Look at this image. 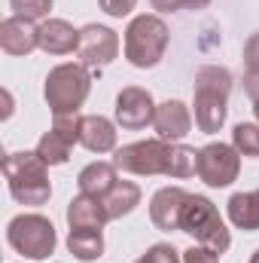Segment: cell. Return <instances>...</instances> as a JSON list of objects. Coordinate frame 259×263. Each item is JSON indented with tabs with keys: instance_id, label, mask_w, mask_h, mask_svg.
<instances>
[{
	"instance_id": "13",
	"label": "cell",
	"mask_w": 259,
	"mask_h": 263,
	"mask_svg": "<svg viewBox=\"0 0 259 263\" xmlns=\"http://www.w3.org/2000/svg\"><path fill=\"white\" fill-rule=\"evenodd\" d=\"M153 126H156L162 141H180L183 135H189L192 117H189V110H186L183 101H165V104L156 107Z\"/></svg>"
},
{
	"instance_id": "17",
	"label": "cell",
	"mask_w": 259,
	"mask_h": 263,
	"mask_svg": "<svg viewBox=\"0 0 259 263\" xmlns=\"http://www.w3.org/2000/svg\"><path fill=\"white\" fill-rule=\"evenodd\" d=\"M79 144L92 153H110L116 147V129L110 120L104 117H82V132H79Z\"/></svg>"
},
{
	"instance_id": "31",
	"label": "cell",
	"mask_w": 259,
	"mask_h": 263,
	"mask_svg": "<svg viewBox=\"0 0 259 263\" xmlns=\"http://www.w3.org/2000/svg\"><path fill=\"white\" fill-rule=\"evenodd\" d=\"M244 92L253 98V104L259 101V70H247L244 73Z\"/></svg>"
},
{
	"instance_id": "24",
	"label": "cell",
	"mask_w": 259,
	"mask_h": 263,
	"mask_svg": "<svg viewBox=\"0 0 259 263\" xmlns=\"http://www.w3.org/2000/svg\"><path fill=\"white\" fill-rule=\"evenodd\" d=\"M52 132H58L61 138H67V141L73 144V141H79L82 117H79V114H52Z\"/></svg>"
},
{
	"instance_id": "2",
	"label": "cell",
	"mask_w": 259,
	"mask_h": 263,
	"mask_svg": "<svg viewBox=\"0 0 259 263\" xmlns=\"http://www.w3.org/2000/svg\"><path fill=\"white\" fill-rule=\"evenodd\" d=\"M3 175L9 181V193L21 205H43L52 187L46 175V162L40 153H9L3 159Z\"/></svg>"
},
{
	"instance_id": "16",
	"label": "cell",
	"mask_w": 259,
	"mask_h": 263,
	"mask_svg": "<svg viewBox=\"0 0 259 263\" xmlns=\"http://www.w3.org/2000/svg\"><path fill=\"white\" fill-rule=\"evenodd\" d=\"M76 184H79V193L104 199L116 184H119V181H116V165H110V162H92V165H85V168L79 172Z\"/></svg>"
},
{
	"instance_id": "14",
	"label": "cell",
	"mask_w": 259,
	"mask_h": 263,
	"mask_svg": "<svg viewBox=\"0 0 259 263\" xmlns=\"http://www.w3.org/2000/svg\"><path fill=\"white\" fill-rule=\"evenodd\" d=\"M107 220H110V214H107L104 202L98 196L79 193L67 205V223H70V230H101Z\"/></svg>"
},
{
	"instance_id": "8",
	"label": "cell",
	"mask_w": 259,
	"mask_h": 263,
	"mask_svg": "<svg viewBox=\"0 0 259 263\" xmlns=\"http://www.w3.org/2000/svg\"><path fill=\"white\" fill-rule=\"evenodd\" d=\"M241 156L229 144H207L198 150V178L207 187H229L238 178Z\"/></svg>"
},
{
	"instance_id": "23",
	"label": "cell",
	"mask_w": 259,
	"mask_h": 263,
	"mask_svg": "<svg viewBox=\"0 0 259 263\" xmlns=\"http://www.w3.org/2000/svg\"><path fill=\"white\" fill-rule=\"evenodd\" d=\"M232 141H235V150H238V153H244V156H259V126H253V123L235 126Z\"/></svg>"
},
{
	"instance_id": "15",
	"label": "cell",
	"mask_w": 259,
	"mask_h": 263,
	"mask_svg": "<svg viewBox=\"0 0 259 263\" xmlns=\"http://www.w3.org/2000/svg\"><path fill=\"white\" fill-rule=\"evenodd\" d=\"M79 46V31L67 25L64 18H49L40 25V49L49 55H67Z\"/></svg>"
},
{
	"instance_id": "10",
	"label": "cell",
	"mask_w": 259,
	"mask_h": 263,
	"mask_svg": "<svg viewBox=\"0 0 259 263\" xmlns=\"http://www.w3.org/2000/svg\"><path fill=\"white\" fill-rule=\"evenodd\" d=\"M156 120V104L153 95L140 86H128L116 98V123L122 129H143Z\"/></svg>"
},
{
	"instance_id": "3",
	"label": "cell",
	"mask_w": 259,
	"mask_h": 263,
	"mask_svg": "<svg viewBox=\"0 0 259 263\" xmlns=\"http://www.w3.org/2000/svg\"><path fill=\"white\" fill-rule=\"evenodd\" d=\"M180 230L195 236V242L213 248L217 254L229 251V245H232V236H229L217 205L204 196H192L189 193L186 205H183V214H180Z\"/></svg>"
},
{
	"instance_id": "19",
	"label": "cell",
	"mask_w": 259,
	"mask_h": 263,
	"mask_svg": "<svg viewBox=\"0 0 259 263\" xmlns=\"http://www.w3.org/2000/svg\"><path fill=\"white\" fill-rule=\"evenodd\" d=\"M104 202V208H107V214H110V220H116V217H122V214H128L134 211V205L140 202V187L137 184H131V181H119L107 196L101 199Z\"/></svg>"
},
{
	"instance_id": "33",
	"label": "cell",
	"mask_w": 259,
	"mask_h": 263,
	"mask_svg": "<svg viewBox=\"0 0 259 263\" xmlns=\"http://www.w3.org/2000/svg\"><path fill=\"white\" fill-rule=\"evenodd\" d=\"M250 263H259V251H256V254H253V257H250Z\"/></svg>"
},
{
	"instance_id": "20",
	"label": "cell",
	"mask_w": 259,
	"mask_h": 263,
	"mask_svg": "<svg viewBox=\"0 0 259 263\" xmlns=\"http://www.w3.org/2000/svg\"><path fill=\"white\" fill-rule=\"evenodd\" d=\"M67 248L79 260H95L104 254V236H101V230H70Z\"/></svg>"
},
{
	"instance_id": "29",
	"label": "cell",
	"mask_w": 259,
	"mask_h": 263,
	"mask_svg": "<svg viewBox=\"0 0 259 263\" xmlns=\"http://www.w3.org/2000/svg\"><path fill=\"white\" fill-rule=\"evenodd\" d=\"M98 3H101V9H104L107 15L122 18V15H128L131 9H134V3H137V0H98Z\"/></svg>"
},
{
	"instance_id": "25",
	"label": "cell",
	"mask_w": 259,
	"mask_h": 263,
	"mask_svg": "<svg viewBox=\"0 0 259 263\" xmlns=\"http://www.w3.org/2000/svg\"><path fill=\"white\" fill-rule=\"evenodd\" d=\"M9 6H12L15 15L34 22V18H43V15L52 9V0H9Z\"/></svg>"
},
{
	"instance_id": "11",
	"label": "cell",
	"mask_w": 259,
	"mask_h": 263,
	"mask_svg": "<svg viewBox=\"0 0 259 263\" xmlns=\"http://www.w3.org/2000/svg\"><path fill=\"white\" fill-rule=\"evenodd\" d=\"M0 46L9 55H28L40 46V28H34L31 18L21 15H9L0 25Z\"/></svg>"
},
{
	"instance_id": "4",
	"label": "cell",
	"mask_w": 259,
	"mask_h": 263,
	"mask_svg": "<svg viewBox=\"0 0 259 263\" xmlns=\"http://www.w3.org/2000/svg\"><path fill=\"white\" fill-rule=\"evenodd\" d=\"M168 49V25L159 15H137L125 31V59L134 67H156Z\"/></svg>"
},
{
	"instance_id": "26",
	"label": "cell",
	"mask_w": 259,
	"mask_h": 263,
	"mask_svg": "<svg viewBox=\"0 0 259 263\" xmlns=\"http://www.w3.org/2000/svg\"><path fill=\"white\" fill-rule=\"evenodd\" d=\"M134 263H180V254L174 251V245H153L140 260Z\"/></svg>"
},
{
	"instance_id": "6",
	"label": "cell",
	"mask_w": 259,
	"mask_h": 263,
	"mask_svg": "<svg viewBox=\"0 0 259 263\" xmlns=\"http://www.w3.org/2000/svg\"><path fill=\"white\" fill-rule=\"evenodd\" d=\"M6 239L28 260H43V257H49L55 251V227L43 214H18V217H12L9 230H6Z\"/></svg>"
},
{
	"instance_id": "28",
	"label": "cell",
	"mask_w": 259,
	"mask_h": 263,
	"mask_svg": "<svg viewBox=\"0 0 259 263\" xmlns=\"http://www.w3.org/2000/svg\"><path fill=\"white\" fill-rule=\"evenodd\" d=\"M183 263H220V257L207 245H192L189 251H183Z\"/></svg>"
},
{
	"instance_id": "12",
	"label": "cell",
	"mask_w": 259,
	"mask_h": 263,
	"mask_svg": "<svg viewBox=\"0 0 259 263\" xmlns=\"http://www.w3.org/2000/svg\"><path fill=\"white\" fill-rule=\"evenodd\" d=\"M189 193L180 190V187H165L159 190L153 202H149V217L159 230L171 233V230H180V214H183V205H186Z\"/></svg>"
},
{
	"instance_id": "21",
	"label": "cell",
	"mask_w": 259,
	"mask_h": 263,
	"mask_svg": "<svg viewBox=\"0 0 259 263\" xmlns=\"http://www.w3.org/2000/svg\"><path fill=\"white\" fill-rule=\"evenodd\" d=\"M70 141L61 138L58 132H46L43 138H40V144H37V153H40V159L46 162V165H61L70 159Z\"/></svg>"
},
{
	"instance_id": "32",
	"label": "cell",
	"mask_w": 259,
	"mask_h": 263,
	"mask_svg": "<svg viewBox=\"0 0 259 263\" xmlns=\"http://www.w3.org/2000/svg\"><path fill=\"white\" fill-rule=\"evenodd\" d=\"M253 114H256V120H259V101H256V104H253Z\"/></svg>"
},
{
	"instance_id": "7",
	"label": "cell",
	"mask_w": 259,
	"mask_h": 263,
	"mask_svg": "<svg viewBox=\"0 0 259 263\" xmlns=\"http://www.w3.org/2000/svg\"><path fill=\"white\" fill-rule=\"evenodd\" d=\"M168 156H171V144L168 141H137L125 144L116 150L113 165L131 172V175H168Z\"/></svg>"
},
{
	"instance_id": "1",
	"label": "cell",
	"mask_w": 259,
	"mask_h": 263,
	"mask_svg": "<svg viewBox=\"0 0 259 263\" xmlns=\"http://www.w3.org/2000/svg\"><path fill=\"white\" fill-rule=\"evenodd\" d=\"M232 92V73L226 67H201L195 73V123L213 135L226 123V101Z\"/></svg>"
},
{
	"instance_id": "27",
	"label": "cell",
	"mask_w": 259,
	"mask_h": 263,
	"mask_svg": "<svg viewBox=\"0 0 259 263\" xmlns=\"http://www.w3.org/2000/svg\"><path fill=\"white\" fill-rule=\"evenodd\" d=\"M210 0H153L159 12H177V9H204Z\"/></svg>"
},
{
	"instance_id": "18",
	"label": "cell",
	"mask_w": 259,
	"mask_h": 263,
	"mask_svg": "<svg viewBox=\"0 0 259 263\" xmlns=\"http://www.w3.org/2000/svg\"><path fill=\"white\" fill-rule=\"evenodd\" d=\"M229 217L238 230L253 233L259 230V190L253 193H235L229 199Z\"/></svg>"
},
{
	"instance_id": "30",
	"label": "cell",
	"mask_w": 259,
	"mask_h": 263,
	"mask_svg": "<svg viewBox=\"0 0 259 263\" xmlns=\"http://www.w3.org/2000/svg\"><path fill=\"white\" fill-rule=\"evenodd\" d=\"M244 65L247 70H259V34H253L244 46Z\"/></svg>"
},
{
	"instance_id": "9",
	"label": "cell",
	"mask_w": 259,
	"mask_h": 263,
	"mask_svg": "<svg viewBox=\"0 0 259 263\" xmlns=\"http://www.w3.org/2000/svg\"><path fill=\"white\" fill-rule=\"evenodd\" d=\"M76 52H79V62L85 67L101 70V67H107L116 59V52H119V37H116V31H110V28H104V25H85V28L79 31V46H76Z\"/></svg>"
},
{
	"instance_id": "22",
	"label": "cell",
	"mask_w": 259,
	"mask_h": 263,
	"mask_svg": "<svg viewBox=\"0 0 259 263\" xmlns=\"http://www.w3.org/2000/svg\"><path fill=\"white\" fill-rule=\"evenodd\" d=\"M195 172H198V150L183 147V144H171L168 175H171V178H189Z\"/></svg>"
},
{
	"instance_id": "5",
	"label": "cell",
	"mask_w": 259,
	"mask_h": 263,
	"mask_svg": "<svg viewBox=\"0 0 259 263\" xmlns=\"http://www.w3.org/2000/svg\"><path fill=\"white\" fill-rule=\"evenodd\" d=\"M92 77L85 65H58L46 77V101L52 114H79L82 101L89 98Z\"/></svg>"
}]
</instances>
